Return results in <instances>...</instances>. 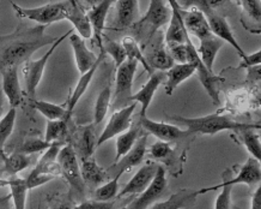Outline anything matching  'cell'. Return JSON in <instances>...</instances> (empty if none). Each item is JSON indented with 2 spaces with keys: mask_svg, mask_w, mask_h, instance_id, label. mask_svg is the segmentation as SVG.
I'll list each match as a JSON object with an SVG mask.
<instances>
[{
  "mask_svg": "<svg viewBox=\"0 0 261 209\" xmlns=\"http://www.w3.org/2000/svg\"><path fill=\"white\" fill-rule=\"evenodd\" d=\"M47 26L28 27L19 23L15 32L0 35V73L8 67H18L28 61L36 51L53 44L58 36L47 35Z\"/></svg>",
  "mask_w": 261,
  "mask_h": 209,
  "instance_id": "obj_1",
  "label": "cell"
},
{
  "mask_svg": "<svg viewBox=\"0 0 261 209\" xmlns=\"http://www.w3.org/2000/svg\"><path fill=\"white\" fill-rule=\"evenodd\" d=\"M173 121L187 128V132L191 135H216L219 131L231 130L240 132L242 130L254 129L260 130V124H248V123H240L233 121L229 115L222 114H208L205 117L185 118V117H171Z\"/></svg>",
  "mask_w": 261,
  "mask_h": 209,
  "instance_id": "obj_2",
  "label": "cell"
},
{
  "mask_svg": "<svg viewBox=\"0 0 261 209\" xmlns=\"http://www.w3.org/2000/svg\"><path fill=\"white\" fill-rule=\"evenodd\" d=\"M224 2H214V0H190V2H184L181 3L182 9H187L193 6V8H197L198 10L204 13L206 20H207L208 27H210L211 33L214 34L216 37L221 39L224 42H228L229 44L238 51L240 57L242 58V60L247 57L245 51L241 49L238 41H236L235 36H233V33L231 28H230L228 20L224 16L219 15V13L216 11V8L218 5H223Z\"/></svg>",
  "mask_w": 261,
  "mask_h": 209,
  "instance_id": "obj_3",
  "label": "cell"
},
{
  "mask_svg": "<svg viewBox=\"0 0 261 209\" xmlns=\"http://www.w3.org/2000/svg\"><path fill=\"white\" fill-rule=\"evenodd\" d=\"M57 161L60 166L61 177L66 179L71 188L68 196L73 202L77 200H81L82 202L85 201V185L81 176L80 162H78V157L70 143H66L61 148Z\"/></svg>",
  "mask_w": 261,
  "mask_h": 209,
  "instance_id": "obj_4",
  "label": "cell"
},
{
  "mask_svg": "<svg viewBox=\"0 0 261 209\" xmlns=\"http://www.w3.org/2000/svg\"><path fill=\"white\" fill-rule=\"evenodd\" d=\"M19 18H27L39 23L40 26H49L51 23L60 22L65 19V2L49 3L43 6L33 9H25L18 6L16 3L10 2Z\"/></svg>",
  "mask_w": 261,
  "mask_h": 209,
  "instance_id": "obj_5",
  "label": "cell"
},
{
  "mask_svg": "<svg viewBox=\"0 0 261 209\" xmlns=\"http://www.w3.org/2000/svg\"><path fill=\"white\" fill-rule=\"evenodd\" d=\"M73 34V29L68 30L67 33H65L64 35H61L59 39H58L56 42L51 44V47L48 50L47 53H44V56L42 58L37 60H32L29 59L28 61L24 63L23 66V75H24V82H25V92L29 98H34L35 97V91L37 85L40 84L41 78H42L44 67L49 60V58L51 54L54 53V51L58 49V46L63 42V41L66 39L68 35Z\"/></svg>",
  "mask_w": 261,
  "mask_h": 209,
  "instance_id": "obj_6",
  "label": "cell"
},
{
  "mask_svg": "<svg viewBox=\"0 0 261 209\" xmlns=\"http://www.w3.org/2000/svg\"><path fill=\"white\" fill-rule=\"evenodd\" d=\"M187 49H188V64H192L195 68V74L198 75L199 81L201 82L202 87L206 89L208 97L212 99L214 105H219V84L222 82H224V78L217 76V75L210 73L207 68L205 67V65L201 63L199 54L197 52V49L194 47V44L192 43L191 37L188 36L186 40Z\"/></svg>",
  "mask_w": 261,
  "mask_h": 209,
  "instance_id": "obj_7",
  "label": "cell"
},
{
  "mask_svg": "<svg viewBox=\"0 0 261 209\" xmlns=\"http://www.w3.org/2000/svg\"><path fill=\"white\" fill-rule=\"evenodd\" d=\"M137 65H138L137 61L127 59L121 66L116 68L114 105L115 107H120V109L128 106V102L130 101V98L133 95L132 85Z\"/></svg>",
  "mask_w": 261,
  "mask_h": 209,
  "instance_id": "obj_8",
  "label": "cell"
},
{
  "mask_svg": "<svg viewBox=\"0 0 261 209\" xmlns=\"http://www.w3.org/2000/svg\"><path fill=\"white\" fill-rule=\"evenodd\" d=\"M171 17V9L163 0H151L150 6L145 16L137 22V28L138 32H143L149 36L154 35V33L159 30L162 26L169 23Z\"/></svg>",
  "mask_w": 261,
  "mask_h": 209,
  "instance_id": "obj_9",
  "label": "cell"
},
{
  "mask_svg": "<svg viewBox=\"0 0 261 209\" xmlns=\"http://www.w3.org/2000/svg\"><path fill=\"white\" fill-rule=\"evenodd\" d=\"M146 147H147V133L143 135L137 141V143L128 153L120 157L118 161H115L112 166H109L106 172L108 174L109 179H116L122 176L127 171H130L133 167L138 166L142 164L144 160V156L146 154Z\"/></svg>",
  "mask_w": 261,
  "mask_h": 209,
  "instance_id": "obj_10",
  "label": "cell"
},
{
  "mask_svg": "<svg viewBox=\"0 0 261 209\" xmlns=\"http://www.w3.org/2000/svg\"><path fill=\"white\" fill-rule=\"evenodd\" d=\"M137 107L136 102H133L132 105H128L125 108L119 109L113 113V115L109 119L107 126L103 130L101 136L98 137L96 147L102 146L103 143L109 141L113 137L121 135L127 130L129 129L130 124H132V115L135 113V109Z\"/></svg>",
  "mask_w": 261,
  "mask_h": 209,
  "instance_id": "obj_11",
  "label": "cell"
},
{
  "mask_svg": "<svg viewBox=\"0 0 261 209\" xmlns=\"http://www.w3.org/2000/svg\"><path fill=\"white\" fill-rule=\"evenodd\" d=\"M167 187L168 180L166 178V170H164V167L160 166L149 188L145 191H143L142 194H139V196L135 198L132 203L127 205L125 209H147L162 196L164 191L167 190Z\"/></svg>",
  "mask_w": 261,
  "mask_h": 209,
  "instance_id": "obj_12",
  "label": "cell"
},
{
  "mask_svg": "<svg viewBox=\"0 0 261 209\" xmlns=\"http://www.w3.org/2000/svg\"><path fill=\"white\" fill-rule=\"evenodd\" d=\"M178 12H180L182 22H184V26L187 30L188 35H193L195 37H198L200 41L214 35V34L211 33L210 27H208V23L205 18L204 13H202L200 10L193 8V6L187 9H182L181 6L178 5Z\"/></svg>",
  "mask_w": 261,
  "mask_h": 209,
  "instance_id": "obj_13",
  "label": "cell"
},
{
  "mask_svg": "<svg viewBox=\"0 0 261 209\" xmlns=\"http://www.w3.org/2000/svg\"><path fill=\"white\" fill-rule=\"evenodd\" d=\"M139 122L140 124H142L144 131H145L147 135L151 133V135H153L154 137H157L161 141L166 143L181 141V140L193 136L191 135L190 132L182 131V130L180 128H177L176 125L168 124V123L153 122L147 117H139Z\"/></svg>",
  "mask_w": 261,
  "mask_h": 209,
  "instance_id": "obj_14",
  "label": "cell"
},
{
  "mask_svg": "<svg viewBox=\"0 0 261 209\" xmlns=\"http://www.w3.org/2000/svg\"><path fill=\"white\" fill-rule=\"evenodd\" d=\"M112 4V0H103V2L91 6L87 11L88 19L90 22L92 30V44L98 47L101 51H103V30L106 28V20H107V15Z\"/></svg>",
  "mask_w": 261,
  "mask_h": 209,
  "instance_id": "obj_15",
  "label": "cell"
},
{
  "mask_svg": "<svg viewBox=\"0 0 261 209\" xmlns=\"http://www.w3.org/2000/svg\"><path fill=\"white\" fill-rule=\"evenodd\" d=\"M97 140L95 136V125L80 126L73 133V142L70 143L74 149L75 155L80 157L81 161L90 159L94 154Z\"/></svg>",
  "mask_w": 261,
  "mask_h": 209,
  "instance_id": "obj_16",
  "label": "cell"
},
{
  "mask_svg": "<svg viewBox=\"0 0 261 209\" xmlns=\"http://www.w3.org/2000/svg\"><path fill=\"white\" fill-rule=\"evenodd\" d=\"M66 145V142H54L51 143L49 148H48L41 159L37 161L36 166L34 167L32 173L29 174V178L36 176H53V177H61V170L59 164H58V155H59L60 150L63 147Z\"/></svg>",
  "mask_w": 261,
  "mask_h": 209,
  "instance_id": "obj_17",
  "label": "cell"
},
{
  "mask_svg": "<svg viewBox=\"0 0 261 209\" xmlns=\"http://www.w3.org/2000/svg\"><path fill=\"white\" fill-rule=\"evenodd\" d=\"M160 165L156 162H149L140 167L132 179L125 185V188L118 194V197H123L127 195H139L145 191L149 185L152 183Z\"/></svg>",
  "mask_w": 261,
  "mask_h": 209,
  "instance_id": "obj_18",
  "label": "cell"
},
{
  "mask_svg": "<svg viewBox=\"0 0 261 209\" xmlns=\"http://www.w3.org/2000/svg\"><path fill=\"white\" fill-rule=\"evenodd\" d=\"M168 4L171 5V17L169 20V26H168L167 33L164 35V40H166V44L168 49L175 46H180V44L186 43L188 35L186 28H185L184 22L178 12V4L175 0H169Z\"/></svg>",
  "mask_w": 261,
  "mask_h": 209,
  "instance_id": "obj_19",
  "label": "cell"
},
{
  "mask_svg": "<svg viewBox=\"0 0 261 209\" xmlns=\"http://www.w3.org/2000/svg\"><path fill=\"white\" fill-rule=\"evenodd\" d=\"M65 19L70 20L73 25L74 29L78 32L82 39H90L92 36V30L90 22H89L87 11L80 2L70 0L65 2Z\"/></svg>",
  "mask_w": 261,
  "mask_h": 209,
  "instance_id": "obj_20",
  "label": "cell"
},
{
  "mask_svg": "<svg viewBox=\"0 0 261 209\" xmlns=\"http://www.w3.org/2000/svg\"><path fill=\"white\" fill-rule=\"evenodd\" d=\"M166 73H163V71H154V73L150 76L149 81L144 84V87L140 89L138 92L132 95L130 101L136 102V104L139 102L140 106H142L139 117H146L147 108H149L151 101H152L154 92H156L161 84L166 83Z\"/></svg>",
  "mask_w": 261,
  "mask_h": 209,
  "instance_id": "obj_21",
  "label": "cell"
},
{
  "mask_svg": "<svg viewBox=\"0 0 261 209\" xmlns=\"http://www.w3.org/2000/svg\"><path fill=\"white\" fill-rule=\"evenodd\" d=\"M0 74L3 77L2 90L9 99L10 106H11V108L18 107L23 100V92L18 78V67L13 66L4 68Z\"/></svg>",
  "mask_w": 261,
  "mask_h": 209,
  "instance_id": "obj_22",
  "label": "cell"
},
{
  "mask_svg": "<svg viewBox=\"0 0 261 209\" xmlns=\"http://www.w3.org/2000/svg\"><path fill=\"white\" fill-rule=\"evenodd\" d=\"M226 179L231 185L235 184H247L248 187H254L259 184L261 180V170H260V161L250 156L246 164L240 169V172L235 178L232 177V171H225Z\"/></svg>",
  "mask_w": 261,
  "mask_h": 209,
  "instance_id": "obj_23",
  "label": "cell"
},
{
  "mask_svg": "<svg viewBox=\"0 0 261 209\" xmlns=\"http://www.w3.org/2000/svg\"><path fill=\"white\" fill-rule=\"evenodd\" d=\"M105 57H106L105 51H101V54H99V57H97V60H96L94 66H92L88 73H85L84 75H82L81 76L77 85H75L73 91H72L70 99H68L66 102V121L67 122H70L74 107L77 106L78 101L81 100V98L84 95V92L87 91V89L89 88V84H90L92 77H94L96 70H97L98 65L102 63V60L105 59Z\"/></svg>",
  "mask_w": 261,
  "mask_h": 209,
  "instance_id": "obj_24",
  "label": "cell"
},
{
  "mask_svg": "<svg viewBox=\"0 0 261 209\" xmlns=\"http://www.w3.org/2000/svg\"><path fill=\"white\" fill-rule=\"evenodd\" d=\"M70 42L72 49H73L74 59L75 64H77L78 71H80L82 75H84L94 66L96 60H97V57L88 49L84 40L82 39L78 34H71Z\"/></svg>",
  "mask_w": 261,
  "mask_h": 209,
  "instance_id": "obj_25",
  "label": "cell"
},
{
  "mask_svg": "<svg viewBox=\"0 0 261 209\" xmlns=\"http://www.w3.org/2000/svg\"><path fill=\"white\" fill-rule=\"evenodd\" d=\"M81 176L83 179L85 187L90 188V189H97L102 184L107 183L109 180L108 174L105 169L97 165L96 160L90 159L82 161L81 166Z\"/></svg>",
  "mask_w": 261,
  "mask_h": 209,
  "instance_id": "obj_26",
  "label": "cell"
},
{
  "mask_svg": "<svg viewBox=\"0 0 261 209\" xmlns=\"http://www.w3.org/2000/svg\"><path fill=\"white\" fill-rule=\"evenodd\" d=\"M146 132L144 131L142 124L139 122V117H137L136 121L132 122V124H130L128 131L121 133L116 140L115 161H118L120 157L128 153L135 147L137 141Z\"/></svg>",
  "mask_w": 261,
  "mask_h": 209,
  "instance_id": "obj_27",
  "label": "cell"
},
{
  "mask_svg": "<svg viewBox=\"0 0 261 209\" xmlns=\"http://www.w3.org/2000/svg\"><path fill=\"white\" fill-rule=\"evenodd\" d=\"M139 3L137 0H119L116 2L115 27L126 29L135 25L139 16Z\"/></svg>",
  "mask_w": 261,
  "mask_h": 209,
  "instance_id": "obj_28",
  "label": "cell"
},
{
  "mask_svg": "<svg viewBox=\"0 0 261 209\" xmlns=\"http://www.w3.org/2000/svg\"><path fill=\"white\" fill-rule=\"evenodd\" d=\"M198 197V190L181 189L171 195L167 201L154 204L151 209H182L193 207Z\"/></svg>",
  "mask_w": 261,
  "mask_h": 209,
  "instance_id": "obj_29",
  "label": "cell"
},
{
  "mask_svg": "<svg viewBox=\"0 0 261 209\" xmlns=\"http://www.w3.org/2000/svg\"><path fill=\"white\" fill-rule=\"evenodd\" d=\"M223 44H224V41H222L221 39H218V37L212 35L210 37H207V39L200 41V47H199V50H197L201 63L204 64L205 67L212 74H214L215 59L216 57H217L219 50L223 47Z\"/></svg>",
  "mask_w": 261,
  "mask_h": 209,
  "instance_id": "obj_30",
  "label": "cell"
},
{
  "mask_svg": "<svg viewBox=\"0 0 261 209\" xmlns=\"http://www.w3.org/2000/svg\"><path fill=\"white\" fill-rule=\"evenodd\" d=\"M195 74V68L192 64H175L173 67L166 71V92L171 95L182 82Z\"/></svg>",
  "mask_w": 261,
  "mask_h": 209,
  "instance_id": "obj_31",
  "label": "cell"
},
{
  "mask_svg": "<svg viewBox=\"0 0 261 209\" xmlns=\"http://www.w3.org/2000/svg\"><path fill=\"white\" fill-rule=\"evenodd\" d=\"M146 60L153 71H163V73H166V71L175 65L173 58L170 57L168 51L164 49L163 44H160L159 47H154L152 52L150 53V56L146 58Z\"/></svg>",
  "mask_w": 261,
  "mask_h": 209,
  "instance_id": "obj_32",
  "label": "cell"
},
{
  "mask_svg": "<svg viewBox=\"0 0 261 209\" xmlns=\"http://www.w3.org/2000/svg\"><path fill=\"white\" fill-rule=\"evenodd\" d=\"M32 164V159L25 154L13 152L9 156H5L4 164H3V172L10 177H16L17 173L25 170Z\"/></svg>",
  "mask_w": 261,
  "mask_h": 209,
  "instance_id": "obj_33",
  "label": "cell"
},
{
  "mask_svg": "<svg viewBox=\"0 0 261 209\" xmlns=\"http://www.w3.org/2000/svg\"><path fill=\"white\" fill-rule=\"evenodd\" d=\"M121 44L126 51V56H127V58H128V59L135 60V61H137V63L142 64L143 67L145 68V70L147 71V74H149L150 76L154 73L152 68L150 67V65L147 64L146 57L143 54L142 49H140L138 41H137L136 39H133L132 36H126V37H123V39H122Z\"/></svg>",
  "mask_w": 261,
  "mask_h": 209,
  "instance_id": "obj_34",
  "label": "cell"
},
{
  "mask_svg": "<svg viewBox=\"0 0 261 209\" xmlns=\"http://www.w3.org/2000/svg\"><path fill=\"white\" fill-rule=\"evenodd\" d=\"M232 187L226 179L225 173H223V183L216 185V187L206 188V189L198 190V196L201 194H206L208 191H214L217 189H222V193L218 195L217 200H216L215 209H230V204H231V193H232Z\"/></svg>",
  "mask_w": 261,
  "mask_h": 209,
  "instance_id": "obj_35",
  "label": "cell"
},
{
  "mask_svg": "<svg viewBox=\"0 0 261 209\" xmlns=\"http://www.w3.org/2000/svg\"><path fill=\"white\" fill-rule=\"evenodd\" d=\"M9 180V187L11 189V200L13 201V207L15 209H25L27 193H28V187H27L25 179L18 177H11Z\"/></svg>",
  "mask_w": 261,
  "mask_h": 209,
  "instance_id": "obj_36",
  "label": "cell"
},
{
  "mask_svg": "<svg viewBox=\"0 0 261 209\" xmlns=\"http://www.w3.org/2000/svg\"><path fill=\"white\" fill-rule=\"evenodd\" d=\"M32 106L37 112L44 115L48 121H60V119L66 121V108L64 106L40 100H33Z\"/></svg>",
  "mask_w": 261,
  "mask_h": 209,
  "instance_id": "obj_37",
  "label": "cell"
},
{
  "mask_svg": "<svg viewBox=\"0 0 261 209\" xmlns=\"http://www.w3.org/2000/svg\"><path fill=\"white\" fill-rule=\"evenodd\" d=\"M68 122L60 119V121H48L46 128L44 141L48 143L65 142V137L67 135Z\"/></svg>",
  "mask_w": 261,
  "mask_h": 209,
  "instance_id": "obj_38",
  "label": "cell"
},
{
  "mask_svg": "<svg viewBox=\"0 0 261 209\" xmlns=\"http://www.w3.org/2000/svg\"><path fill=\"white\" fill-rule=\"evenodd\" d=\"M112 98V88L111 85L106 87L103 90L99 92L97 100L95 104V112H94V125L101 124L103 119L106 118L108 113L109 105H111Z\"/></svg>",
  "mask_w": 261,
  "mask_h": 209,
  "instance_id": "obj_39",
  "label": "cell"
},
{
  "mask_svg": "<svg viewBox=\"0 0 261 209\" xmlns=\"http://www.w3.org/2000/svg\"><path fill=\"white\" fill-rule=\"evenodd\" d=\"M240 136L243 145L246 146V148L248 149L250 155L254 159L260 161L261 157V145H260V136L259 133L254 131V129H247L240 131Z\"/></svg>",
  "mask_w": 261,
  "mask_h": 209,
  "instance_id": "obj_40",
  "label": "cell"
},
{
  "mask_svg": "<svg viewBox=\"0 0 261 209\" xmlns=\"http://www.w3.org/2000/svg\"><path fill=\"white\" fill-rule=\"evenodd\" d=\"M119 194V180L111 179L107 183L102 184L97 189L94 191V200L102 201V202H109L113 201L115 197H118Z\"/></svg>",
  "mask_w": 261,
  "mask_h": 209,
  "instance_id": "obj_41",
  "label": "cell"
},
{
  "mask_svg": "<svg viewBox=\"0 0 261 209\" xmlns=\"http://www.w3.org/2000/svg\"><path fill=\"white\" fill-rule=\"evenodd\" d=\"M16 115V108H10V111L0 119V150H3L5 142L11 136L13 128H15Z\"/></svg>",
  "mask_w": 261,
  "mask_h": 209,
  "instance_id": "obj_42",
  "label": "cell"
},
{
  "mask_svg": "<svg viewBox=\"0 0 261 209\" xmlns=\"http://www.w3.org/2000/svg\"><path fill=\"white\" fill-rule=\"evenodd\" d=\"M51 143H48L44 140L36 138V137H30L27 138L22 145L18 147V149L16 152L25 154V155H32L34 153H40V152H46L49 148Z\"/></svg>",
  "mask_w": 261,
  "mask_h": 209,
  "instance_id": "obj_43",
  "label": "cell"
},
{
  "mask_svg": "<svg viewBox=\"0 0 261 209\" xmlns=\"http://www.w3.org/2000/svg\"><path fill=\"white\" fill-rule=\"evenodd\" d=\"M150 154L153 159L170 165L171 161H173L171 159L174 156V150L170 148L169 143L159 141L150 147Z\"/></svg>",
  "mask_w": 261,
  "mask_h": 209,
  "instance_id": "obj_44",
  "label": "cell"
},
{
  "mask_svg": "<svg viewBox=\"0 0 261 209\" xmlns=\"http://www.w3.org/2000/svg\"><path fill=\"white\" fill-rule=\"evenodd\" d=\"M103 51H105V53L111 54L112 58L115 61L116 68H118L119 66H121V65L127 60L125 49H123V46L121 43L116 42V41L106 39V44H105V47H103Z\"/></svg>",
  "mask_w": 261,
  "mask_h": 209,
  "instance_id": "obj_45",
  "label": "cell"
},
{
  "mask_svg": "<svg viewBox=\"0 0 261 209\" xmlns=\"http://www.w3.org/2000/svg\"><path fill=\"white\" fill-rule=\"evenodd\" d=\"M242 6L245 16L249 19L250 23H256L257 27H260L261 19V2L260 0H243V2H238Z\"/></svg>",
  "mask_w": 261,
  "mask_h": 209,
  "instance_id": "obj_46",
  "label": "cell"
},
{
  "mask_svg": "<svg viewBox=\"0 0 261 209\" xmlns=\"http://www.w3.org/2000/svg\"><path fill=\"white\" fill-rule=\"evenodd\" d=\"M48 205L49 209H73L75 204L68 195H61V196L50 197Z\"/></svg>",
  "mask_w": 261,
  "mask_h": 209,
  "instance_id": "obj_47",
  "label": "cell"
},
{
  "mask_svg": "<svg viewBox=\"0 0 261 209\" xmlns=\"http://www.w3.org/2000/svg\"><path fill=\"white\" fill-rule=\"evenodd\" d=\"M168 53L173 58L174 61H177L178 64H188V49L187 43L180 44V46H175L168 49Z\"/></svg>",
  "mask_w": 261,
  "mask_h": 209,
  "instance_id": "obj_48",
  "label": "cell"
},
{
  "mask_svg": "<svg viewBox=\"0 0 261 209\" xmlns=\"http://www.w3.org/2000/svg\"><path fill=\"white\" fill-rule=\"evenodd\" d=\"M114 202H102L96 200H85L80 204H75L73 209H113Z\"/></svg>",
  "mask_w": 261,
  "mask_h": 209,
  "instance_id": "obj_49",
  "label": "cell"
},
{
  "mask_svg": "<svg viewBox=\"0 0 261 209\" xmlns=\"http://www.w3.org/2000/svg\"><path fill=\"white\" fill-rule=\"evenodd\" d=\"M54 178L53 176H46V174H42V176H36V177H33V178H27L25 179V183H27V187H28L29 190L32 189H35L37 187H41V185L48 183V181L53 180Z\"/></svg>",
  "mask_w": 261,
  "mask_h": 209,
  "instance_id": "obj_50",
  "label": "cell"
},
{
  "mask_svg": "<svg viewBox=\"0 0 261 209\" xmlns=\"http://www.w3.org/2000/svg\"><path fill=\"white\" fill-rule=\"evenodd\" d=\"M261 61V51H257V52L253 54H247L245 59L241 60V64H240V67H256L260 66Z\"/></svg>",
  "mask_w": 261,
  "mask_h": 209,
  "instance_id": "obj_51",
  "label": "cell"
},
{
  "mask_svg": "<svg viewBox=\"0 0 261 209\" xmlns=\"http://www.w3.org/2000/svg\"><path fill=\"white\" fill-rule=\"evenodd\" d=\"M252 209H261V188H257L255 194L253 195Z\"/></svg>",
  "mask_w": 261,
  "mask_h": 209,
  "instance_id": "obj_52",
  "label": "cell"
},
{
  "mask_svg": "<svg viewBox=\"0 0 261 209\" xmlns=\"http://www.w3.org/2000/svg\"><path fill=\"white\" fill-rule=\"evenodd\" d=\"M10 201H11V195L8 194L6 196L0 198V209H11V204H10Z\"/></svg>",
  "mask_w": 261,
  "mask_h": 209,
  "instance_id": "obj_53",
  "label": "cell"
},
{
  "mask_svg": "<svg viewBox=\"0 0 261 209\" xmlns=\"http://www.w3.org/2000/svg\"><path fill=\"white\" fill-rule=\"evenodd\" d=\"M3 104H4V92L0 89V119H2L3 114Z\"/></svg>",
  "mask_w": 261,
  "mask_h": 209,
  "instance_id": "obj_54",
  "label": "cell"
},
{
  "mask_svg": "<svg viewBox=\"0 0 261 209\" xmlns=\"http://www.w3.org/2000/svg\"><path fill=\"white\" fill-rule=\"evenodd\" d=\"M5 154L3 150H0V169L3 170V164H4V159H5Z\"/></svg>",
  "mask_w": 261,
  "mask_h": 209,
  "instance_id": "obj_55",
  "label": "cell"
},
{
  "mask_svg": "<svg viewBox=\"0 0 261 209\" xmlns=\"http://www.w3.org/2000/svg\"><path fill=\"white\" fill-rule=\"evenodd\" d=\"M4 187H9V180L0 178V188H4Z\"/></svg>",
  "mask_w": 261,
  "mask_h": 209,
  "instance_id": "obj_56",
  "label": "cell"
}]
</instances>
